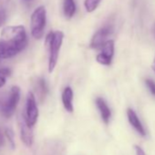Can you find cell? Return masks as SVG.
I'll list each match as a JSON object with an SVG mask.
<instances>
[{
    "instance_id": "6da1fadb",
    "label": "cell",
    "mask_w": 155,
    "mask_h": 155,
    "mask_svg": "<svg viewBox=\"0 0 155 155\" xmlns=\"http://www.w3.org/2000/svg\"><path fill=\"white\" fill-rule=\"evenodd\" d=\"M0 41L8 48L20 53L28 44L26 29L23 26H8L2 29L0 34Z\"/></svg>"
},
{
    "instance_id": "7a4b0ae2",
    "label": "cell",
    "mask_w": 155,
    "mask_h": 155,
    "mask_svg": "<svg viewBox=\"0 0 155 155\" xmlns=\"http://www.w3.org/2000/svg\"><path fill=\"white\" fill-rule=\"evenodd\" d=\"M64 33L62 31L49 32L46 37L45 44L48 49V72L52 73L58 63L60 48L63 43Z\"/></svg>"
},
{
    "instance_id": "3957f363",
    "label": "cell",
    "mask_w": 155,
    "mask_h": 155,
    "mask_svg": "<svg viewBox=\"0 0 155 155\" xmlns=\"http://www.w3.org/2000/svg\"><path fill=\"white\" fill-rule=\"evenodd\" d=\"M46 23L47 10L44 6H40L33 11L30 19V30L34 38L40 39L43 38Z\"/></svg>"
},
{
    "instance_id": "277c9868",
    "label": "cell",
    "mask_w": 155,
    "mask_h": 155,
    "mask_svg": "<svg viewBox=\"0 0 155 155\" xmlns=\"http://www.w3.org/2000/svg\"><path fill=\"white\" fill-rule=\"evenodd\" d=\"M20 100V88L13 86L8 97L2 101L0 105V111L5 118H10L14 115L18 104Z\"/></svg>"
},
{
    "instance_id": "5b68a950",
    "label": "cell",
    "mask_w": 155,
    "mask_h": 155,
    "mask_svg": "<svg viewBox=\"0 0 155 155\" xmlns=\"http://www.w3.org/2000/svg\"><path fill=\"white\" fill-rule=\"evenodd\" d=\"M24 118L28 126L32 127L37 123L38 118V109L37 105L36 96L32 91H28L26 101V112Z\"/></svg>"
},
{
    "instance_id": "8992f818",
    "label": "cell",
    "mask_w": 155,
    "mask_h": 155,
    "mask_svg": "<svg viewBox=\"0 0 155 155\" xmlns=\"http://www.w3.org/2000/svg\"><path fill=\"white\" fill-rule=\"evenodd\" d=\"M18 127H19V131H20V138L22 142L28 146V147H31L33 142H34V133H33V130L32 127L28 126L24 115L20 114L18 116Z\"/></svg>"
},
{
    "instance_id": "52a82bcc",
    "label": "cell",
    "mask_w": 155,
    "mask_h": 155,
    "mask_svg": "<svg viewBox=\"0 0 155 155\" xmlns=\"http://www.w3.org/2000/svg\"><path fill=\"white\" fill-rule=\"evenodd\" d=\"M112 32V28L110 26H105L100 28L96 33L93 35L91 41V48L94 49H99L101 48L102 46L109 40L108 38Z\"/></svg>"
},
{
    "instance_id": "ba28073f",
    "label": "cell",
    "mask_w": 155,
    "mask_h": 155,
    "mask_svg": "<svg viewBox=\"0 0 155 155\" xmlns=\"http://www.w3.org/2000/svg\"><path fill=\"white\" fill-rule=\"evenodd\" d=\"M101 49V53L96 57L97 62L104 66H110L114 55V41L112 39H109Z\"/></svg>"
},
{
    "instance_id": "9c48e42d",
    "label": "cell",
    "mask_w": 155,
    "mask_h": 155,
    "mask_svg": "<svg viewBox=\"0 0 155 155\" xmlns=\"http://www.w3.org/2000/svg\"><path fill=\"white\" fill-rule=\"evenodd\" d=\"M96 105H97L98 110L101 113L102 120L106 124H108L110 120V117H111V111H110V109L109 108L107 102L102 98L99 97L96 99Z\"/></svg>"
},
{
    "instance_id": "30bf717a",
    "label": "cell",
    "mask_w": 155,
    "mask_h": 155,
    "mask_svg": "<svg viewBox=\"0 0 155 155\" xmlns=\"http://www.w3.org/2000/svg\"><path fill=\"white\" fill-rule=\"evenodd\" d=\"M127 117H128V120H129L130 125L136 130V131L139 132V134H140L141 136H145V130H144L140 119L138 118L137 114L135 113V111L132 109L127 110Z\"/></svg>"
},
{
    "instance_id": "8fae6325",
    "label": "cell",
    "mask_w": 155,
    "mask_h": 155,
    "mask_svg": "<svg viewBox=\"0 0 155 155\" xmlns=\"http://www.w3.org/2000/svg\"><path fill=\"white\" fill-rule=\"evenodd\" d=\"M62 103L63 106L65 108V110L68 112H73L74 110V107H73V91L70 87H66L62 92Z\"/></svg>"
},
{
    "instance_id": "7c38bea8",
    "label": "cell",
    "mask_w": 155,
    "mask_h": 155,
    "mask_svg": "<svg viewBox=\"0 0 155 155\" xmlns=\"http://www.w3.org/2000/svg\"><path fill=\"white\" fill-rule=\"evenodd\" d=\"M34 87H35V91H36V93H37L39 101L42 102L46 99V96L48 91V88L46 81L44 79H42V78H38L35 82Z\"/></svg>"
},
{
    "instance_id": "4fadbf2b",
    "label": "cell",
    "mask_w": 155,
    "mask_h": 155,
    "mask_svg": "<svg viewBox=\"0 0 155 155\" xmlns=\"http://www.w3.org/2000/svg\"><path fill=\"white\" fill-rule=\"evenodd\" d=\"M63 11L67 18H71L74 16L76 12V3L74 0H64Z\"/></svg>"
},
{
    "instance_id": "5bb4252c",
    "label": "cell",
    "mask_w": 155,
    "mask_h": 155,
    "mask_svg": "<svg viewBox=\"0 0 155 155\" xmlns=\"http://www.w3.org/2000/svg\"><path fill=\"white\" fill-rule=\"evenodd\" d=\"M16 55H18V53L15 50L11 49L3 42L0 41V59L10 58L12 57H15Z\"/></svg>"
},
{
    "instance_id": "9a60e30c",
    "label": "cell",
    "mask_w": 155,
    "mask_h": 155,
    "mask_svg": "<svg viewBox=\"0 0 155 155\" xmlns=\"http://www.w3.org/2000/svg\"><path fill=\"white\" fill-rule=\"evenodd\" d=\"M101 1L102 0H85L84 1L85 9L87 10V12L91 13L97 9V8L99 7V5L101 4Z\"/></svg>"
},
{
    "instance_id": "2e32d148",
    "label": "cell",
    "mask_w": 155,
    "mask_h": 155,
    "mask_svg": "<svg viewBox=\"0 0 155 155\" xmlns=\"http://www.w3.org/2000/svg\"><path fill=\"white\" fill-rule=\"evenodd\" d=\"M11 70L8 68H0V88H2L6 82H7V78L10 76Z\"/></svg>"
},
{
    "instance_id": "e0dca14e",
    "label": "cell",
    "mask_w": 155,
    "mask_h": 155,
    "mask_svg": "<svg viewBox=\"0 0 155 155\" xmlns=\"http://www.w3.org/2000/svg\"><path fill=\"white\" fill-rule=\"evenodd\" d=\"M5 135H6L7 139L8 140V141H9V143H10L12 149H14V148H15V140H14L15 134H14V131H13L11 129L7 128L6 130H5Z\"/></svg>"
},
{
    "instance_id": "ac0fdd59",
    "label": "cell",
    "mask_w": 155,
    "mask_h": 155,
    "mask_svg": "<svg viewBox=\"0 0 155 155\" xmlns=\"http://www.w3.org/2000/svg\"><path fill=\"white\" fill-rule=\"evenodd\" d=\"M145 83H146V86L148 87L149 91H150V93L153 96H155V82L151 80L147 79V80H145Z\"/></svg>"
},
{
    "instance_id": "d6986e66",
    "label": "cell",
    "mask_w": 155,
    "mask_h": 155,
    "mask_svg": "<svg viewBox=\"0 0 155 155\" xmlns=\"http://www.w3.org/2000/svg\"><path fill=\"white\" fill-rule=\"evenodd\" d=\"M6 20H7V13H6V10L1 8L0 9V27H2L5 23H6Z\"/></svg>"
},
{
    "instance_id": "ffe728a7",
    "label": "cell",
    "mask_w": 155,
    "mask_h": 155,
    "mask_svg": "<svg viewBox=\"0 0 155 155\" xmlns=\"http://www.w3.org/2000/svg\"><path fill=\"white\" fill-rule=\"evenodd\" d=\"M134 150H135V152H136V155H146L144 150L138 145H135L134 146Z\"/></svg>"
},
{
    "instance_id": "44dd1931",
    "label": "cell",
    "mask_w": 155,
    "mask_h": 155,
    "mask_svg": "<svg viewBox=\"0 0 155 155\" xmlns=\"http://www.w3.org/2000/svg\"><path fill=\"white\" fill-rule=\"evenodd\" d=\"M5 143V140H4V137H3V134L1 132V130H0V147H2Z\"/></svg>"
},
{
    "instance_id": "7402d4cb",
    "label": "cell",
    "mask_w": 155,
    "mask_h": 155,
    "mask_svg": "<svg viewBox=\"0 0 155 155\" xmlns=\"http://www.w3.org/2000/svg\"><path fill=\"white\" fill-rule=\"evenodd\" d=\"M151 68L153 69V71L155 72V57H154V59H153V62H152V65H151Z\"/></svg>"
},
{
    "instance_id": "603a6c76",
    "label": "cell",
    "mask_w": 155,
    "mask_h": 155,
    "mask_svg": "<svg viewBox=\"0 0 155 155\" xmlns=\"http://www.w3.org/2000/svg\"><path fill=\"white\" fill-rule=\"evenodd\" d=\"M2 1H3L5 4H7V3H8V2L10 1V0H2Z\"/></svg>"
}]
</instances>
